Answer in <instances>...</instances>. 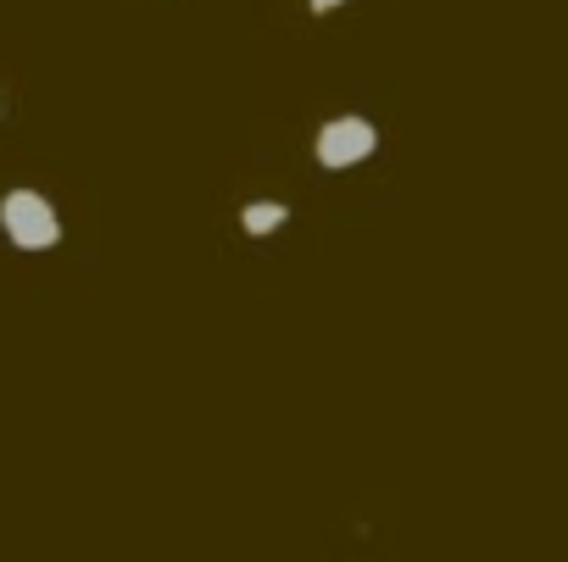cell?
Masks as SVG:
<instances>
[{"label": "cell", "mask_w": 568, "mask_h": 562, "mask_svg": "<svg viewBox=\"0 0 568 562\" xmlns=\"http://www.w3.org/2000/svg\"><path fill=\"white\" fill-rule=\"evenodd\" d=\"M341 7H346V0H307L313 18H329V12H341Z\"/></svg>", "instance_id": "obj_4"}, {"label": "cell", "mask_w": 568, "mask_h": 562, "mask_svg": "<svg viewBox=\"0 0 568 562\" xmlns=\"http://www.w3.org/2000/svg\"><path fill=\"white\" fill-rule=\"evenodd\" d=\"M374 151H379V123L363 117V112H341V117H329V123L313 134V156H318L324 173H352V167H363Z\"/></svg>", "instance_id": "obj_2"}, {"label": "cell", "mask_w": 568, "mask_h": 562, "mask_svg": "<svg viewBox=\"0 0 568 562\" xmlns=\"http://www.w3.org/2000/svg\"><path fill=\"white\" fill-rule=\"evenodd\" d=\"M0 234L18 251H57L62 245V212L51 206V195L18 184V190L0 195Z\"/></svg>", "instance_id": "obj_1"}, {"label": "cell", "mask_w": 568, "mask_h": 562, "mask_svg": "<svg viewBox=\"0 0 568 562\" xmlns=\"http://www.w3.org/2000/svg\"><path fill=\"white\" fill-rule=\"evenodd\" d=\"M291 228V201H245L240 206V234L245 239H273Z\"/></svg>", "instance_id": "obj_3"}]
</instances>
